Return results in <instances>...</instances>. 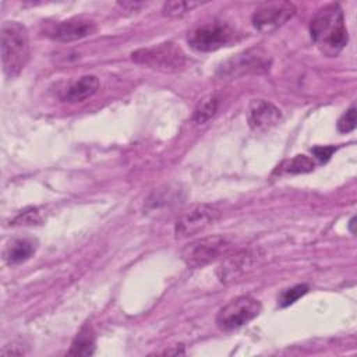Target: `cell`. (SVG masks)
<instances>
[{
	"label": "cell",
	"instance_id": "obj_1",
	"mask_svg": "<svg viewBox=\"0 0 357 357\" xmlns=\"http://www.w3.org/2000/svg\"><path fill=\"white\" fill-rule=\"evenodd\" d=\"M310 33L321 53L328 57L337 56L349 40L344 15L340 6L332 3L319 8L311 20Z\"/></svg>",
	"mask_w": 357,
	"mask_h": 357
},
{
	"label": "cell",
	"instance_id": "obj_3",
	"mask_svg": "<svg viewBox=\"0 0 357 357\" xmlns=\"http://www.w3.org/2000/svg\"><path fill=\"white\" fill-rule=\"evenodd\" d=\"M131 59L137 64L166 73L177 71L187 63L185 53L174 42H163L138 49L131 53Z\"/></svg>",
	"mask_w": 357,
	"mask_h": 357
},
{
	"label": "cell",
	"instance_id": "obj_13",
	"mask_svg": "<svg viewBox=\"0 0 357 357\" xmlns=\"http://www.w3.org/2000/svg\"><path fill=\"white\" fill-rule=\"evenodd\" d=\"M38 243L35 238L22 237L11 240L4 248V259L8 265L15 266L28 261L36 251Z\"/></svg>",
	"mask_w": 357,
	"mask_h": 357
},
{
	"label": "cell",
	"instance_id": "obj_7",
	"mask_svg": "<svg viewBox=\"0 0 357 357\" xmlns=\"http://www.w3.org/2000/svg\"><path fill=\"white\" fill-rule=\"evenodd\" d=\"M236 39V32L223 22H208L191 29L187 35L188 45L197 52H215L229 46Z\"/></svg>",
	"mask_w": 357,
	"mask_h": 357
},
{
	"label": "cell",
	"instance_id": "obj_12",
	"mask_svg": "<svg viewBox=\"0 0 357 357\" xmlns=\"http://www.w3.org/2000/svg\"><path fill=\"white\" fill-rule=\"evenodd\" d=\"M282 119L280 110L264 99H252L247 109V120L254 131H266L275 127Z\"/></svg>",
	"mask_w": 357,
	"mask_h": 357
},
{
	"label": "cell",
	"instance_id": "obj_19",
	"mask_svg": "<svg viewBox=\"0 0 357 357\" xmlns=\"http://www.w3.org/2000/svg\"><path fill=\"white\" fill-rule=\"evenodd\" d=\"M308 291V286L307 284H296L290 289L283 290L279 297H278V304L279 307H287L291 305L293 303H296L300 297H303L305 293Z\"/></svg>",
	"mask_w": 357,
	"mask_h": 357
},
{
	"label": "cell",
	"instance_id": "obj_9",
	"mask_svg": "<svg viewBox=\"0 0 357 357\" xmlns=\"http://www.w3.org/2000/svg\"><path fill=\"white\" fill-rule=\"evenodd\" d=\"M259 262L258 252L252 250H241L227 255L219 265L216 275L220 283L231 284L247 276Z\"/></svg>",
	"mask_w": 357,
	"mask_h": 357
},
{
	"label": "cell",
	"instance_id": "obj_14",
	"mask_svg": "<svg viewBox=\"0 0 357 357\" xmlns=\"http://www.w3.org/2000/svg\"><path fill=\"white\" fill-rule=\"evenodd\" d=\"M99 89V79L95 75H84L73 82L64 92L63 99L68 103L84 102Z\"/></svg>",
	"mask_w": 357,
	"mask_h": 357
},
{
	"label": "cell",
	"instance_id": "obj_5",
	"mask_svg": "<svg viewBox=\"0 0 357 357\" xmlns=\"http://www.w3.org/2000/svg\"><path fill=\"white\" fill-rule=\"evenodd\" d=\"M231 243L223 236H208L190 241L181 250V259L190 268H202L219 258L226 257Z\"/></svg>",
	"mask_w": 357,
	"mask_h": 357
},
{
	"label": "cell",
	"instance_id": "obj_2",
	"mask_svg": "<svg viewBox=\"0 0 357 357\" xmlns=\"http://www.w3.org/2000/svg\"><path fill=\"white\" fill-rule=\"evenodd\" d=\"M1 64L8 78L17 77L26 66L31 54L26 28L17 21H6L0 29Z\"/></svg>",
	"mask_w": 357,
	"mask_h": 357
},
{
	"label": "cell",
	"instance_id": "obj_22",
	"mask_svg": "<svg viewBox=\"0 0 357 357\" xmlns=\"http://www.w3.org/2000/svg\"><path fill=\"white\" fill-rule=\"evenodd\" d=\"M336 151L335 146H315L311 149V152L314 153V156L317 159H319L321 162H326L331 159L332 153Z\"/></svg>",
	"mask_w": 357,
	"mask_h": 357
},
{
	"label": "cell",
	"instance_id": "obj_16",
	"mask_svg": "<svg viewBox=\"0 0 357 357\" xmlns=\"http://www.w3.org/2000/svg\"><path fill=\"white\" fill-rule=\"evenodd\" d=\"M314 170V162L305 155H296L291 159L282 162L275 173L279 174H300Z\"/></svg>",
	"mask_w": 357,
	"mask_h": 357
},
{
	"label": "cell",
	"instance_id": "obj_6",
	"mask_svg": "<svg viewBox=\"0 0 357 357\" xmlns=\"http://www.w3.org/2000/svg\"><path fill=\"white\" fill-rule=\"evenodd\" d=\"M262 310L261 303L251 296H240L223 305L216 315V325L222 331H234L257 318Z\"/></svg>",
	"mask_w": 357,
	"mask_h": 357
},
{
	"label": "cell",
	"instance_id": "obj_17",
	"mask_svg": "<svg viewBox=\"0 0 357 357\" xmlns=\"http://www.w3.org/2000/svg\"><path fill=\"white\" fill-rule=\"evenodd\" d=\"M219 100H220L219 96L213 95V93L202 98L194 110L192 120L197 124H205L206 121H209L218 112Z\"/></svg>",
	"mask_w": 357,
	"mask_h": 357
},
{
	"label": "cell",
	"instance_id": "obj_10",
	"mask_svg": "<svg viewBox=\"0 0 357 357\" xmlns=\"http://www.w3.org/2000/svg\"><path fill=\"white\" fill-rule=\"evenodd\" d=\"M294 14L296 7L291 3H266L254 11L251 21L255 29L264 33H269L284 25Z\"/></svg>",
	"mask_w": 357,
	"mask_h": 357
},
{
	"label": "cell",
	"instance_id": "obj_15",
	"mask_svg": "<svg viewBox=\"0 0 357 357\" xmlns=\"http://www.w3.org/2000/svg\"><path fill=\"white\" fill-rule=\"evenodd\" d=\"M95 351V335L89 326H84L75 336L68 354L91 356Z\"/></svg>",
	"mask_w": 357,
	"mask_h": 357
},
{
	"label": "cell",
	"instance_id": "obj_8",
	"mask_svg": "<svg viewBox=\"0 0 357 357\" xmlns=\"http://www.w3.org/2000/svg\"><path fill=\"white\" fill-rule=\"evenodd\" d=\"M219 215V209L213 205H195L177 219L174 225V234L177 238H187L195 236L213 225L218 220Z\"/></svg>",
	"mask_w": 357,
	"mask_h": 357
},
{
	"label": "cell",
	"instance_id": "obj_4",
	"mask_svg": "<svg viewBox=\"0 0 357 357\" xmlns=\"http://www.w3.org/2000/svg\"><path fill=\"white\" fill-rule=\"evenodd\" d=\"M269 67V54L261 47H251L225 60L216 74L220 79H234L250 74L265 73Z\"/></svg>",
	"mask_w": 357,
	"mask_h": 357
},
{
	"label": "cell",
	"instance_id": "obj_11",
	"mask_svg": "<svg viewBox=\"0 0 357 357\" xmlns=\"http://www.w3.org/2000/svg\"><path fill=\"white\" fill-rule=\"evenodd\" d=\"M96 31V24L86 17H73L56 24L50 31L49 36L59 42H73L92 35Z\"/></svg>",
	"mask_w": 357,
	"mask_h": 357
},
{
	"label": "cell",
	"instance_id": "obj_21",
	"mask_svg": "<svg viewBox=\"0 0 357 357\" xmlns=\"http://www.w3.org/2000/svg\"><path fill=\"white\" fill-rule=\"evenodd\" d=\"M40 220L39 212L36 208H29V209H24L21 211L15 219L13 220L14 225H33L36 222Z\"/></svg>",
	"mask_w": 357,
	"mask_h": 357
},
{
	"label": "cell",
	"instance_id": "obj_23",
	"mask_svg": "<svg viewBox=\"0 0 357 357\" xmlns=\"http://www.w3.org/2000/svg\"><path fill=\"white\" fill-rule=\"evenodd\" d=\"M353 226H354V218H351V220H350V230H351V233H354Z\"/></svg>",
	"mask_w": 357,
	"mask_h": 357
},
{
	"label": "cell",
	"instance_id": "obj_20",
	"mask_svg": "<svg viewBox=\"0 0 357 357\" xmlns=\"http://www.w3.org/2000/svg\"><path fill=\"white\" fill-rule=\"evenodd\" d=\"M356 128V107L350 106L337 120V130L340 132H350Z\"/></svg>",
	"mask_w": 357,
	"mask_h": 357
},
{
	"label": "cell",
	"instance_id": "obj_18",
	"mask_svg": "<svg viewBox=\"0 0 357 357\" xmlns=\"http://www.w3.org/2000/svg\"><path fill=\"white\" fill-rule=\"evenodd\" d=\"M201 6V3H192V1H167L163 4V14L167 17H181L191 11L192 8Z\"/></svg>",
	"mask_w": 357,
	"mask_h": 357
}]
</instances>
